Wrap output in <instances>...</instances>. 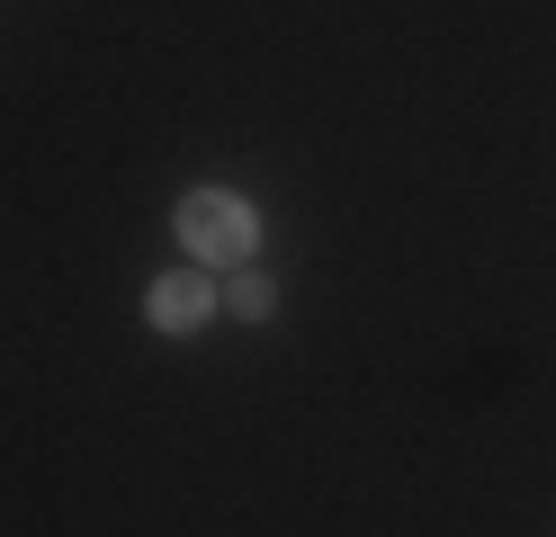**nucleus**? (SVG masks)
<instances>
[{
  "label": "nucleus",
  "instance_id": "1",
  "mask_svg": "<svg viewBox=\"0 0 556 537\" xmlns=\"http://www.w3.org/2000/svg\"><path fill=\"white\" fill-rule=\"evenodd\" d=\"M180 251L198 269H242L261 251V215L242 206L233 189H189L180 197Z\"/></svg>",
  "mask_w": 556,
  "mask_h": 537
},
{
  "label": "nucleus",
  "instance_id": "2",
  "mask_svg": "<svg viewBox=\"0 0 556 537\" xmlns=\"http://www.w3.org/2000/svg\"><path fill=\"white\" fill-rule=\"evenodd\" d=\"M206 314H216L206 269H170V278H153V296H144V322H153V332H198Z\"/></svg>",
  "mask_w": 556,
  "mask_h": 537
},
{
  "label": "nucleus",
  "instance_id": "3",
  "mask_svg": "<svg viewBox=\"0 0 556 537\" xmlns=\"http://www.w3.org/2000/svg\"><path fill=\"white\" fill-rule=\"evenodd\" d=\"M216 305H225L233 322H269V314H278V286H269L261 269H233V278H225V296H216Z\"/></svg>",
  "mask_w": 556,
  "mask_h": 537
}]
</instances>
